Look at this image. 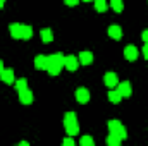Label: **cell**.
<instances>
[{"instance_id": "cell-8", "label": "cell", "mask_w": 148, "mask_h": 146, "mask_svg": "<svg viewBox=\"0 0 148 146\" xmlns=\"http://www.w3.org/2000/svg\"><path fill=\"white\" fill-rule=\"evenodd\" d=\"M103 83H105L107 88H115L119 84V77H117L115 72H107L103 76Z\"/></svg>"}, {"instance_id": "cell-24", "label": "cell", "mask_w": 148, "mask_h": 146, "mask_svg": "<svg viewBox=\"0 0 148 146\" xmlns=\"http://www.w3.org/2000/svg\"><path fill=\"white\" fill-rule=\"evenodd\" d=\"M62 143H64L66 146H73V145H74V139H71V138H66Z\"/></svg>"}, {"instance_id": "cell-4", "label": "cell", "mask_w": 148, "mask_h": 146, "mask_svg": "<svg viewBox=\"0 0 148 146\" xmlns=\"http://www.w3.org/2000/svg\"><path fill=\"white\" fill-rule=\"evenodd\" d=\"M115 88H117V91L121 93L122 98H129V96L133 95V86H131L129 81H122V83H119Z\"/></svg>"}, {"instance_id": "cell-2", "label": "cell", "mask_w": 148, "mask_h": 146, "mask_svg": "<svg viewBox=\"0 0 148 146\" xmlns=\"http://www.w3.org/2000/svg\"><path fill=\"white\" fill-rule=\"evenodd\" d=\"M64 127L69 136H76L79 132V124H77V117L74 112H67L64 115Z\"/></svg>"}, {"instance_id": "cell-17", "label": "cell", "mask_w": 148, "mask_h": 146, "mask_svg": "<svg viewBox=\"0 0 148 146\" xmlns=\"http://www.w3.org/2000/svg\"><path fill=\"white\" fill-rule=\"evenodd\" d=\"M121 141H122V139H121L117 134H112V132L109 134V138H107V145L109 146H119L121 145Z\"/></svg>"}, {"instance_id": "cell-1", "label": "cell", "mask_w": 148, "mask_h": 146, "mask_svg": "<svg viewBox=\"0 0 148 146\" xmlns=\"http://www.w3.org/2000/svg\"><path fill=\"white\" fill-rule=\"evenodd\" d=\"M64 67V55L62 53H53L48 55V64H47V72L50 76H57Z\"/></svg>"}, {"instance_id": "cell-28", "label": "cell", "mask_w": 148, "mask_h": 146, "mask_svg": "<svg viewBox=\"0 0 148 146\" xmlns=\"http://www.w3.org/2000/svg\"><path fill=\"white\" fill-rule=\"evenodd\" d=\"M3 5H5V0H0V9H2Z\"/></svg>"}, {"instance_id": "cell-15", "label": "cell", "mask_w": 148, "mask_h": 146, "mask_svg": "<svg viewBox=\"0 0 148 146\" xmlns=\"http://www.w3.org/2000/svg\"><path fill=\"white\" fill-rule=\"evenodd\" d=\"M40 36H41V41H43V43H50V41L53 40V33H52L50 28H43L41 33H40Z\"/></svg>"}, {"instance_id": "cell-14", "label": "cell", "mask_w": 148, "mask_h": 146, "mask_svg": "<svg viewBox=\"0 0 148 146\" xmlns=\"http://www.w3.org/2000/svg\"><path fill=\"white\" fill-rule=\"evenodd\" d=\"M109 36H110L112 40H121V38H122V28L117 26V24L110 26V28H109Z\"/></svg>"}, {"instance_id": "cell-25", "label": "cell", "mask_w": 148, "mask_h": 146, "mask_svg": "<svg viewBox=\"0 0 148 146\" xmlns=\"http://www.w3.org/2000/svg\"><path fill=\"white\" fill-rule=\"evenodd\" d=\"M64 2H66L67 5H71V7H74V5H77V2H79V0H64Z\"/></svg>"}, {"instance_id": "cell-13", "label": "cell", "mask_w": 148, "mask_h": 146, "mask_svg": "<svg viewBox=\"0 0 148 146\" xmlns=\"http://www.w3.org/2000/svg\"><path fill=\"white\" fill-rule=\"evenodd\" d=\"M47 64H48V57L47 55H36L35 57V67L40 71H47Z\"/></svg>"}, {"instance_id": "cell-19", "label": "cell", "mask_w": 148, "mask_h": 146, "mask_svg": "<svg viewBox=\"0 0 148 146\" xmlns=\"http://www.w3.org/2000/svg\"><path fill=\"white\" fill-rule=\"evenodd\" d=\"M95 9L98 12H105L107 10V0H95Z\"/></svg>"}, {"instance_id": "cell-7", "label": "cell", "mask_w": 148, "mask_h": 146, "mask_svg": "<svg viewBox=\"0 0 148 146\" xmlns=\"http://www.w3.org/2000/svg\"><path fill=\"white\" fill-rule=\"evenodd\" d=\"M9 31H10V36L16 38V40H23V31H24V24H10V28H9Z\"/></svg>"}, {"instance_id": "cell-16", "label": "cell", "mask_w": 148, "mask_h": 146, "mask_svg": "<svg viewBox=\"0 0 148 146\" xmlns=\"http://www.w3.org/2000/svg\"><path fill=\"white\" fill-rule=\"evenodd\" d=\"M109 100H110L112 103H119V102L122 100V96H121V93L117 91V88H110V91H109Z\"/></svg>"}, {"instance_id": "cell-20", "label": "cell", "mask_w": 148, "mask_h": 146, "mask_svg": "<svg viewBox=\"0 0 148 146\" xmlns=\"http://www.w3.org/2000/svg\"><path fill=\"white\" fill-rule=\"evenodd\" d=\"M79 145L81 146H95V141H93L91 136H83V138L79 139Z\"/></svg>"}, {"instance_id": "cell-21", "label": "cell", "mask_w": 148, "mask_h": 146, "mask_svg": "<svg viewBox=\"0 0 148 146\" xmlns=\"http://www.w3.org/2000/svg\"><path fill=\"white\" fill-rule=\"evenodd\" d=\"M14 84H16V91H23V89L28 88V81L26 79H17Z\"/></svg>"}, {"instance_id": "cell-6", "label": "cell", "mask_w": 148, "mask_h": 146, "mask_svg": "<svg viewBox=\"0 0 148 146\" xmlns=\"http://www.w3.org/2000/svg\"><path fill=\"white\" fill-rule=\"evenodd\" d=\"M17 95H19V100H21L23 105H29V103L33 102V91H31L29 88H26V89H23V91H17Z\"/></svg>"}, {"instance_id": "cell-26", "label": "cell", "mask_w": 148, "mask_h": 146, "mask_svg": "<svg viewBox=\"0 0 148 146\" xmlns=\"http://www.w3.org/2000/svg\"><path fill=\"white\" fill-rule=\"evenodd\" d=\"M143 57L148 59V43H145V46H143Z\"/></svg>"}, {"instance_id": "cell-9", "label": "cell", "mask_w": 148, "mask_h": 146, "mask_svg": "<svg viewBox=\"0 0 148 146\" xmlns=\"http://www.w3.org/2000/svg\"><path fill=\"white\" fill-rule=\"evenodd\" d=\"M124 59L126 60H136L138 59V48L134 45H127L124 48Z\"/></svg>"}, {"instance_id": "cell-3", "label": "cell", "mask_w": 148, "mask_h": 146, "mask_svg": "<svg viewBox=\"0 0 148 146\" xmlns=\"http://www.w3.org/2000/svg\"><path fill=\"white\" fill-rule=\"evenodd\" d=\"M107 126H109V131H110L112 134H117L121 139H126V138H127V132H126V127L122 126V122L112 119V120H109Z\"/></svg>"}, {"instance_id": "cell-11", "label": "cell", "mask_w": 148, "mask_h": 146, "mask_svg": "<svg viewBox=\"0 0 148 146\" xmlns=\"http://www.w3.org/2000/svg\"><path fill=\"white\" fill-rule=\"evenodd\" d=\"M0 79H2L5 84H12V83H16L14 71H12V69H3V71L0 72Z\"/></svg>"}, {"instance_id": "cell-27", "label": "cell", "mask_w": 148, "mask_h": 146, "mask_svg": "<svg viewBox=\"0 0 148 146\" xmlns=\"http://www.w3.org/2000/svg\"><path fill=\"white\" fill-rule=\"evenodd\" d=\"M3 69H5V65H3V62H2V60H0V72H2V71H3Z\"/></svg>"}, {"instance_id": "cell-5", "label": "cell", "mask_w": 148, "mask_h": 146, "mask_svg": "<svg viewBox=\"0 0 148 146\" xmlns=\"http://www.w3.org/2000/svg\"><path fill=\"white\" fill-rule=\"evenodd\" d=\"M64 67L67 71H76L79 67V59L74 57V55H66L64 57Z\"/></svg>"}, {"instance_id": "cell-12", "label": "cell", "mask_w": 148, "mask_h": 146, "mask_svg": "<svg viewBox=\"0 0 148 146\" xmlns=\"http://www.w3.org/2000/svg\"><path fill=\"white\" fill-rule=\"evenodd\" d=\"M77 59H79V64H83V65H90V64L93 62V53L88 52V50H83V52L77 55Z\"/></svg>"}, {"instance_id": "cell-29", "label": "cell", "mask_w": 148, "mask_h": 146, "mask_svg": "<svg viewBox=\"0 0 148 146\" xmlns=\"http://www.w3.org/2000/svg\"><path fill=\"white\" fill-rule=\"evenodd\" d=\"M83 2H91V0H83Z\"/></svg>"}, {"instance_id": "cell-23", "label": "cell", "mask_w": 148, "mask_h": 146, "mask_svg": "<svg viewBox=\"0 0 148 146\" xmlns=\"http://www.w3.org/2000/svg\"><path fill=\"white\" fill-rule=\"evenodd\" d=\"M141 40H143L145 43H148V29H143V33H141Z\"/></svg>"}, {"instance_id": "cell-18", "label": "cell", "mask_w": 148, "mask_h": 146, "mask_svg": "<svg viewBox=\"0 0 148 146\" xmlns=\"http://www.w3.org/2000/svg\"><path fill=\"white\" fill-rule=\"evenodd\" d=\"M110 7L115 10V12H122V9H124V2H122V0H110Z\"/></svg>"}, {"instance_id": "cell-22", "label": "cell", "mask_w": 148, "mask_h": 146, "mask_svg": "<svg viewBox=\"0 0 148 146\" xmlns=\"http://www.w3.org/2000/svg\"><path fill=\"white\" fill-rule=\"evenodd\" d=\"M33 36V28L31 26H26L24 24V31H23V40H29Z\"/></svg>"}, {"instance_id": "cell-10", "label": "cell", "mask_w": 148, "mask_h": 146, "mask_svg": "<svg viewBox=\"0 0 148 146\" xmlns=\"http://www.w3.org/2000/svg\"><path fill=\"white\" fill-rule=\"evenodd\" d=\"M76 100H77L79 103H88V100H90V91H88V88H77V89H76Z\"/></svg>"}]
</instances>
